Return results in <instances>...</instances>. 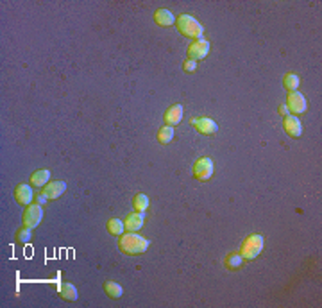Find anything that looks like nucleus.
<instances>
[{
    "label": "nucleus",
    "instance_id": "obj_21",
    "mask_svg": "<svg viewBox=\"0 0 322 308\" xmlns=\"http://www.w3.org/2000/svg\"><path fill=\"white\" fill-rule=\"evenodd\" d=\"M172 138H174V127H170V125H165V127H161L159 131H157V142H159L161 145L170 143Z\"/></svg>",
    "mask_w": 322,
    "mask_h": 308
},
{
    "label": "nucleus",
    "instance_id": "obj_17",
    "mask_svg": "<svg viewBox=\"0 0 322 308\" xmlns=\"http://www.w3.org/2000/svg\"><path fill=\"white\" fill-rule=\"evenodd\" d=\"M104 292H106L107 297H111V299H120L124 290H122V287L118 285L117 281H106L104 283Z\"/></svg>",
    "mask_w": 322,
    "mask_h": 308
},
{
    "label": "nucleus",
    "instance_id": "obj_26",
    "mask_svg": "<svg viewBox=\"0 0 322 308\" xmlns=\"http://www.w3.org/2000/svg\"><path fill=\"white\" fill-rule=\"evenodd\" d=\"M279 113H281L283 117H286V113H288V107H286V104H281V106H279Z\"/></svg>",
    "mask_w": 322,
    "mask_h": 308
},
{
    "label": "nucleus",
    "instance_id": "obj_4",
    "mask_svg": "<svg viewBox=\"0 0 322 308\" xmlns=\"http://www.w3.org/2000/svg\"><path fill=\"white\" fill-rule=\"evenodd\" d=\"M41 218H43V208L39 206V204L32 203V204H29V206L25 208L21 222H24V228L34 229V228H38V226H39Z\"/></svg>",
    "mask_w": 322,
    "mask_h": 308
},
{
    "label": "nucleus",
    "instance_id": "obj_19",
    "mask_svg": "<svg viewBox=\"0 0 322 308\" xmlns=\"http://www.w3.org/2000/svg\"><path fill=\"white\" fill-rule=\"evenodd\" d=\"M301 84V79L299 75L295 74H286L285 77H283V86L286 88V92H297V88H299Z\"/></svg>",
    "mask_w": 322,
    "mask_h": 308
},
{
    "label": "nucleus",
    "instance_id": "obj_7",
    "mask_svg": "<svg viewBox=\"0 0 322 308\" xmlns=\"http://www.w3.org/2000/svg\"><path fill=\"white\" fill-rule=\"evenodd\" d=\"M188 59H204V57L208 56V52H210V41H208L206 38H200V39H195V41H192L188 45Z\"/></svg>",
    "mask_w": 322,
    "mask_h": 308
},
{
    "label": "nucleus",
    "instance_id": "obj_9",
    "mask_svg": "<svg viewBox=\"0 0 322 308\" xmlns=\"http://www.w3.org/2000/svg\"><path fill=\"white\" fill-rule=\"evenodd\" d=\"M14 199H16L18 204H24V206H29V204L34 203V193H32L31 185H25V183L18 185L14 188Z\"/></svg>",
    "mask_w": 322,
    "mask_h": 308
},
{
    "label": "nucleus",
    "instance_id": "obj_18",
    "mask_svg": "<svg viewBox=\"0 0 322 308\" xmlns=\"http://www.w3.org/2000/svg\"><path fill=\"white\" fill-rule=\"evenodd\" d=\"M106 228H107V231H109L111 235H114V236L124 235V231H125L124 221H120V218H109Z\"/></svg>",
    "mask_w": 322,
    "mask_h": 308
},
{
    "label": "nucleus",
    "instance_id": "obj_13",
    "mask_svg": "<svg viewBox=\"0 0 322 308\" xmlns=\"http://www.w3.org/2000/svg\"><path fill=\"white\" fill-rule=\"evenodd\" d=\"M163 120H165V124L170 125V127L179 125V122L182 120V106L181 104H174V106L168 107L163 115Z\"/></svg>",
    "mask_w": 322,
    "mask_h": 308
},
{
    "label": "nucleus",
    "instance_id": "obj_14",
    "mask_svg": "<svg viewBox=\"0 0 322 308\" xmlns=\"http://www.w3.org/2000/svg\"><path fill=\"white\" fill-rule=\"evenodd\" d=\"M154 21H156L159 27H172L175 24V16L168 9H157L154 13Z\"/></svg>",
    "mask_w": 322,
    "mask_h": 308
},
{
    "label": "nucleus",
    "instance_id": "obj_12",
    "mask_svg": "<svg viewBox=\"0 0 322 308\" xmlns=\"http://www.w3.org/2000/svg\"><path fill=\"white\" fill-rule=\"evenodd\" d=\"M283 129H285V133L290 136V138H299L301 133H303V127H301L299 118L290 117V115H286L285 120H283Z\"/></svg>",
    "mask_w": 322,
    "mask_h": 308
},
{
    "label": "nucleus",
    "instance_id": "obj_25",
    "mask_svg": "<svg viewBox=\"0 0 322 308\" xmlns=\"http://www.w3.org/2000/svg\"><path fill=\"white\" fill-rule=\"evenodd\" d=\"M34 203L41 206V204H45V203H47V197L43 195V193H41V195H34Z\"/></svg>",
    "mask_w": 322,
    "mask_h": 308
},
{
    "label": "nucleus",
    "instance_id": "obj_22",
    "mask_svg": "<svg viewBox=\"0 0 322 308\" xmlns=\"http://www.w3.org/2000/svg\"><path fill=\"white\" fill-rule=\"evenodd\" d=\"M147 208H149V197H147L145 193H138V195L134 197V210L147 211Z\"/></svg>",
    "mask_w": 322,
    "mask_h": 308
},
{
    "label": "nucleus",
    "instance_id": "obj_2",
    "mask_svg": "<svg viewBox=\"0 0 322 308\" xmlns=\"http://www.w3.org/2000/svg\"><path fill=\"white\" fill-rule=\"evenodd\" d=\"M175 27L185 38L190 39H200L204 38V27L190 14H181L175 18Z\"/></svg>",
    "mask_w": 322,
    "mask_h": 308
},
{
    "label": "nucleus",
    "instance_id": "obj_10",
    "mask_svg": "<svg viewBox=\"0 0 322 308\" xmlns=\"http://www.w3.org/2000/svg\"><path fill=\"white\" fill-rule=\"evenodd\" d=\"M64 190H66V183L64 181H49L43 186V195H45L47 199L54 201V199H59L64 193Z\"/></svg>",
    "mask_w": 322,
    "mask_h": 308
},
{
    "label": "nucleus",
    "instance_id": "obj_8",
    "mask_svg": "<svg viewBox=\"0 0 322 308\" xmlns=\"http://www.w3.org/2000/svg\"><path fill=\"white\" fill-rule=\"evenodd\" d=\"M192 124H193V127H195V131H197V133H200V135H204V136L217 135V131H218L217 122L211 120V118H208V117L193 118Z\"/></svg>",
    "mask_w": 322,
    "mask_h": 308
},
{
    "label": "nucleus",
    "instance_id": "obj_15",
    "mask_svg": "<svg viewBox=\"0 0 322 308\" xmlns=\"http://www.w3.org/2000/svg\"><path fill=\"white\" fill-rule=\"evenodd\" d=\"M49 181H50V172L47 168H39V170L31 174V183L34 188H43Z\"/></svg>",
    "mask_w": 322,
    "mask_h": 308
},
{
    "label": "nucleus",
    "instance_id": "obj_11",
    "mask_svg": "<svg viewBox=\"0 0 322 308\" xmlns=\"http://www.w3.org/2000/svg\"><path fill=\"white\" fill-rule=\"evenodd\" d=\"M143 221H145V211H132V213H129L125 217L124 226L127 231L136 233L143 228Z\"/></svg>",
    "mask_w": 322,
    "mask_h": 308
},
{
    "label": "nucleus",
    "instance_id": "obj_24",
    "mask_svg": "<svg viewBox=\"0 0 322 308\" xmlns=\"http://www.w3.org/2000/svg\"><path fill=\"white\" fill-rule=\"evenodd\" d=\"M182 68H185V72H188V74H193V72L197 70V63L193 59H186L185 64H182Z\"/></svg>",
    "mask_w": 322,
    "mask_h": 308
},
{
    "label": "nucleus",
    "instance_id": "obj_6",
    "mask_svg": "<svg viewBox=\"0 0 322 308\" xmlns=\"http://www.w3.org/2000/svg\"><path fill=\"white\" fill-rule=\"evenodd\" d=\"M286 107L288 111H292L293 115H301L308 109V100L303 93L299 92H290L286 97Z\"/></svg>",
    "mask_w": 322,
    "mask_h": 308
},
{
    "label": "nucleus",
    "instance_id": "obj_5",
    "mask_svg": "<svg viewBox=\"0 0 322 308\" xmlns=\"http://www.w3.org/2000/svg\"><path fill=\"white\" fill-rule=\"evenodd\" d=\"M213 175V161L210 158H199L193 165V178L197 181H208Z\"/></svg>",
    "mask_w": 322,
    "mask_h": 308
},
{
    "label": "nucleus",
    "instance_id": "obj_3",
    "mask_svg": "<svg viewBox=\"0 0 322 308\" xmlns=\"http://www.w3.org/2000/svg\"><path fill=\"white\" fill-rule=\"evenodd\" d=\"M265 246V238L261 235H250L247 236L245 240L242 242V247H240V254H242L243 260L250 261V260H256L258 254L263 251Z\"/></svg>",
    "mask_w": 322,
    "mask_h": 308
},
{
    "label": "nucleus",
    "instance_id": "obj_16",
    "mask_svg": "<svg viewBox=\"0 0 322 308\" xmlns=\"http://www.w3.org/2000/svg\"><path fill=\"white\" fill-rule=\"evenodd\" d=\"M57 290H59L61 297H63L64 301H77V299H79L77 289H75V287L72 285V283H59Z\"/></svg>",
    "mask_w": 322,
    "mask_h": 308
},
{
    "label": "nucleus",
    "instance_id": "obj_20",
    "mask_svg": "<svg viewBox=\"0 0 322 308\" xmlns=\"http://www.w3.org/2000/svg\"><path fill=\"white\" fill-rule=\"evenodd\" d=\"M224 263H225V267H227L229 271H236V269L242 267L243 258H242V254H238V253H229L227 256H225Z\"/></svg>",
    "mask_w": 322,
    "mask_h": 308
},
{
    "label": "nucleus",
    "instance_id": "obj_1",
    "mask_svg": "<svg viewBox=\"0 0 322 308\" xmlns=\"http://www.w3.org/2000/svg\"><path fill=\"white\" fill-rule=\"evenodd\" d=\"M150 246V240L145 236H140L138 233H125V235L118 236V249L127 256H140L143 254Z\"/></svg>",
    "mask_w": 322,
    "mask_h": 308
},
{
    "label": "nucleus",
    "instance_id": "obj_23",
    "mask_svg": "<svg viewBox=\"0 0 322 308\" xmlns=\"http://www.w3.org/2000/svg\"><path fill=\"white\" fill-rule=\"evenodd\" d=\"M31 231H32V229H29V228H21L20 231H18L16 238L20 240L21 244H27L29 240H31V236H32V235H31Z\"/></svg>",
    "mask_w": 322,
    "mask_h": 308
}]
</instances>
